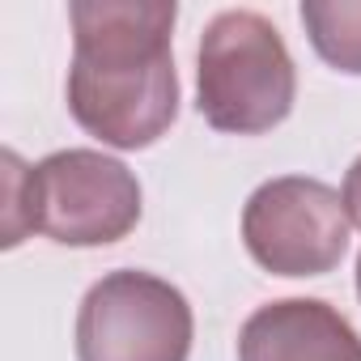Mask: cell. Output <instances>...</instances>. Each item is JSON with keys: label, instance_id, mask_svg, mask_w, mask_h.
Returning <instances> with one entry per match:
<instances>
[{"label": "cell", "instance_id": "obj_1", "mask_svg": "<svg viewBox=\"0 0 361 361\" xmlns=\"http://www.w3.org/2000/svg\"><path fill=\"white\" fill-rule=\"evenodd\" d=\"M73 18L68 111L115 149H145L178 115V77L170 56L174 5L81 0Z\"/></svg>", "mask_w": 361, "mask_h": 361}, {"label": "cell", "instance_id": "obj_2", "mask_svg": "<svg viewBox=\"0 0 361 361\" xmlns=\"http://www.w3.org/2000/svg\"><path fill=\"white\" fill-rule=\"evenodd\" d=\"M200 115L217 132L259 136L293 111L298 73L281 30L251 9H226L200 39Z\"/></svg>", "mask_w": 361, "mask_h": 361}, {"label": "cell", "instance_id": "obj_3", "mask_svg": "<svg viewBox=\"0 0 361 361\" xmlns=\"http://www.w3.org/2000/svg\"><path fill=\"white\" fill-rule=\"evenodd\" d=\"M192 306L153 272H111L77 310V361H188Z\"/></svg>", "mask_w": 361, "mask_h": 361}, {"label": "cell", "instance_id": "obj_4", "mask_svg": "<svg viewBox=\"0 0 361 361\" xmlns=\"http://www.w3.org/2000/svg\"><path fill=\"white\" fill-rule=\"evenodd\" d=\"M344 196L319 178L285 174L251 192L243 209V243L272 276H323L348 251Z\"/></svg>", "mask_w": 361, "mask_h": 361}, {"label": "cell", "instance_id": "obj_5", "mask_svg": "<svg viewBox=\"0 0 361 361\" xmlns=\"http://www.w3.org/2000/svg\"><path fill=\"white\" fill-rule=\"evenodd\" d=\"M35 230L60 247H106L136 230L140 183L136 174L94 149H60L30 170Z\"/></svg>", "mask_w": 361, "mask_h": 361}, {"label": "cell", "instance_id": "obj_6", "mask_svg": "<svg viewBox=\"0 0 361 361\" xmlns=\"http://www.w3.org/2000/svg\"><path fill=\"white\" fill-rule=\"evenodd\" d=\"M238 361H361V336L319 298H281L243 323Z\"/></svg>", "mask_w": 361, "mask_h": 361}, {"label": "cell", "instance_id": "obj_7", "mask_svg": "<svg viewBox=\"0 0 361 361\" xmlns=\"http://www.w3.org/2000/svg\"><path fill=\"white\" fill-rule=\"evenodd\" d=\"M302 26L331 68L361 77V0H306Z\"/></svg>", "mask_w": 361, "mask_h": 361}, {"label": "cell", "instance_id": "obj_8", "mask_svg": "<svg viewBox=\"0 0 361 361\" xmlns=\"http://www.w3.org/2000/svg\"><path fill=\"white\" fill-rule=\"evenodd\" d=\"M5 166V209H0V226H5V247H18L26 234H35V183L30 170L13 149H5L0 157Z\"/></svg>", "mask_w": 361, "mask_h": 361}, {"label": "cell", "instance_id": "obj_9", "mask_svg": "<svg viewBox=\"0 0 361 361\" xmlns=\"http://www.w3.org/2000/svg\"><path fill=\"white\" fill-rule=\"evenodd\" d=\"M344 213L353 226H361V157L353 161V170L344 178Z\"/></svg>", "mask_w": 361, "mask_h": 361}, {"label": "cell", "instance_id": "obj_10", "mask_svg": "<svg viewBox=\"0 0 361 361\" xmlns=\"http://www.w3.org/2000/svg\"><path fill=\"white\" fill-rule=\"evenodd\" d=\"M357 293H361V255H357Z\"/></svg>", "mask_w": 361, "mask_h": 361}]
</instances>
